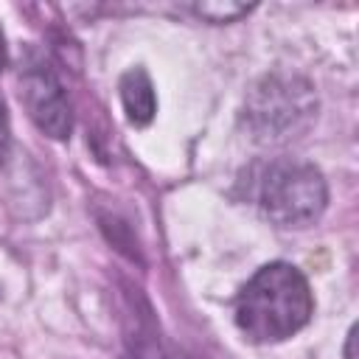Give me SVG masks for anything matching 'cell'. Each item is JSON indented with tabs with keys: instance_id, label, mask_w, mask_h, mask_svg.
I'll use <instances>...</instances> for the list:
<instances>
[{
	"instance_id": "cell-3",
	"label": "cell",
	"mask_w": 359,
	"mask_h": 359,
	"mask_svg": "<svg viewBox=\"0 0 359 359\" xmlns=\"http://www.w3.org/2000/svg\"><path fill=\"white\" fill-rule=\"evenodd\" d=\"M258 205L278 227H306L328 205V185L317 165L303 160H275L258 180Z\"/></svg>"
},
{
	"instance_id": "cell-7",
	"label": "cell",
	"mask_w": 359,
	"mask_h": 359,
	"mask_svg": "<svg viewBox=\"0 0 359 359\" xmlns=\"http://www.w3.org/2000/svg\"><path fill=\"white\" fill-rule=\"evenodd\" d=\"M8 154H11V121H8L6 101L0 98V163H6Z\"/></svg>"
},
{
	"instance_id": "cell-8",
	"label": "cell",
	"mask_w": 359,
	"mask_h": 359,
	"mask_svg": "<svg viewBox=\"0 0 359 359\" xmlns=\"http://www.w3.org/2000/svg\"><path fill=\"white\" fill-rule=\"evenodd\" d=\"M353 345H356V325H351V331H348V339H345V359H356Z\"/></svg>"
},
{
	"instance_id": "cell-2",
	"label": "cell",
	"mask_w": 359,
	"mask_h": 359,
	"mask_svg": "<svg viewBox=\"0 0 359 359\" xmlns=\"http://www.w3.org/2000/svg\"><path fill=\"white\" fill-rule=\"evenodd\" d=\"M314 115V87L294 73H269L258 79L244 101V126L258 143H283L300 135Z\"/></svg>"
},
{
	"instance_id": "cell-6",
	"label": "cell",
	"mask_w": 359,
	"mask_h": 359,
	"mask_svg": "<svg viewBox=\"0 0 359 359\" xmlns=\"http://www.w3.org/2000/svg\"><path fill=\"white\" fill-rule=\"evenodd\" d=\"M191 11L202 20H210V22H233V20L244 17L247 11H252V6H244V3H196V6H191Z\"/></svg>"
},
{
	"instance_id": "cell-9",
	"label": "cell",
	"mask_w": 359,
	"mask_h": 359,
	"mask_svg": "<svg viewBox=\"0 0 359 359\" xmlns=\"http://www.w3.org/2000/svg\"><path fill=\"white\" fill-rule=\"evenodd\" d=\"M6 65H8V45H6V36L0 31V70H6Z\"/></svg>"
},
{
	"instance_id": "cell-5",
	"label": "cell",
	"mask_w": 359,
	"mask_h": 359,
	"mask_svg": "<svg viewBox=\"0 0 359 359\" xmlns=\"http://www.w3.org/2000/svg\"><path fill=\"white\" fill-rule=\"evenodd\" d=\"M118 90H121V104H123L129 123H135V126L151 123V118L157 112V95H154V84H151L149 73L143 67L126 70L121 76Z\"/></svg>"
},
{
	"instance_id": "cell-1",
	"label": "cell",
	"mask_w": 359,
	"mask_h": 359,
	"mask_svg": "<svg viewBox=\"0 0 359 359\" xmlns=\"http://www.w3.org/2000/svg\"><path fill=\"white\" fill-rule=\"evenodd\" d=\"M314 314V294L306 275L286 261H269L241 286L233 320L255 345L283 342L303 331Z\"/></svg>"
},
{
	"instance_id": "cell-4",
	"label": "cell",
	"mask_w": 359,
	"mask_h": 359,
	"mask_svg": "<svg viewBox=\"0 0 359 359\" xmlns=\"http://www.w3.org/2000/svg\"><path fill=\"white\" fill-rule=\"evenodd\" d=\"M20 98L31 115V121L39 126V132H45L53 140H67L73 132V112H70V101L65 95L62 81L56 79V73L42 65L34 62L20 73Z\"/></svg>"
}]
</instances>
